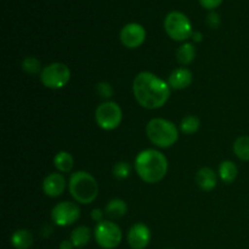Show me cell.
<instances>
[{"mask_svg": "<svg viewBox=\"0 0 249 249\" xmlns=\"http://www.w3.org/2000/svg\"><path fill=\"white\" fill-rule=\"evenodd\" d=\"M133 94L142 108H162L169 100L172 88L168 82L152 72L138 73L133 80Z\"/></svg>", "mask_w": 249, "mask_h": 249, "instance_id": "cell-1", "label": "cell"}, {"mask_svg": "<svg viewBox=\"0 0 249 249\" xmlns=\"http://www.w3.org/2000/svg\"><path fill=\"white\" fill-rule=\"evenodd\" d=\"M136 174L146 184H158L168 173V160L165 155L156 148H146L138 153L134 162Z\"/></svg>", "mask_w": 249, "mask_h": 249, "instance_id": "cell-2", "label": "cell"}, {"mask_svg": "<svg viewBox=\"0 0 249 249\" xmlns=\"http://www.w3.org/2000/svg\"><path fill=\"white\" fill-rule=\"evenodd\" d=\"M68 191L77 203L91 204L99 196V184L94 175L78 170L68 179Z\"/></svg>", "mask_w": 249, "mask_h": 249, "instance_id": "cell-3", "label": "cell"}, {"mask_svg": "<svg viewBox=\"0 0 249 249\" xmlns=\"http://www.w3.org/2000/svg\"><path fill=\"white\" fill-rule=\"evenodd\" d=\"M146 136L156 147L169 148L179 140V130L168 119L152 118L146 125Z\"/></svg>", "mask_w": 249, "mask_h": 249, "instance_id": "cell-4", "label": "cell"}, {"mask_svg": "<svg viewBox=\"0 0 249 249\" xmlns=\"http://www.w3.org/2000/svg\"><path fill=\"white\" fill-rule=\"evenodd\" d=\"M164 29L168 36L175 41L187 40L194 33L191 21L181 11H170L165 16Z\"/></svg>", "mask_w": 249, "mask_h": 249, "instance_id": "cell-5", "label": "cell"}, {"mask_svg": "<svg viewBox=\"0 0 249 249\" xmlns=\"http://www.w3.org/2000/svg\"><path fill=\"white\" fill-rule=\"evenodd\" d=\"M39 79L41 84L48 89H62L70 83L71 70L66 63L53 62L43 67L39 74Z\"/></svg>", "mask_w": 249, "mask_h": 249, "instance_id": "cell-6", "label": "cell"}, {"mask_svg": "<svg viewBox=\"0 0 249 249\" xmlns=\"http://www.w3.org/2000/svg\"><path fill=\"white\" fill-rule=\"evenodd\" d=\"M123 121V111L114 101H104L95 109V122L102 130H116Z\"/></svg>", "mask_w": 249, "mask_h": 249, "instance_id": "cell-7", "label": "cell"}, {"mask_svg": "<svg viewBox=\"0 0 249 249\" xmlns=\"http://www.w3.org/2000/svg\"><path fill=\"white\" fill-rule=\"evenodd\" d=\"M94 238L102 249H114L121 245L123 240V232L116 223L111 220H104L95 226Z\"/></svg>", "mask_w": 249, "mask_h": 249, "instance_id": "cell-8", "label": "cell"}, {"mask_svg": "<svg viewBox=\"0 0 249 249\" xmlns=\"http://www.w3.org/2000/svg\"><path fill=\"white\" fill-rule=\"evenodd\" d=\"M80 218V208L75 202L63 201L51 209V220L56 226L67 228Z\"/></svg>", "mask_w": 249, "mask_h": 249, "instance_id": "cell-9", "label": "cell"}, {"mask_svg": "<svg viewBox=\"0 0 249 249\" xmlns=\"http://www.w3.org/2000/svg\"><path fill=\"white\" fill-rule=\"evenodd\" d=\"M119 39H121V43L123 44V46H125L126 49L140 48L146 40L145 27L141 26L140 23H136V22L125 24L121 29Z\"/></svg>", "mask_w": 249, "mask_h": 249, "instance_id": "cell-10", "label": "cell"}, {"mask_svg": "<svg viewBox=\"0 0 249 249\" xmlns=\"http://www.w3.org/2000/svg\"><path fill=\"white\" fill-rule=\"evenodd\" d=\"M126 241L131 249H146L151 242L150 228L143 223L134 224L129 229Z\"/></svg>", "mask_w": 249, "mask_h": 249, "instance_id": "cell-11", "label": "cell"}, {"mask_svg": "<svg viewBox=\"0 0 249 249\" xmlns=\"http://www.w3.org/2000/svg\"><path fill=\"white\" fill-rule=\"evenodd\" d=\"M41 187H43V192L45 194V196L50 197V198H57V197L62 196L63 192L66 191L67 181L61 173H51L43 180Z\"/></svg>", "mask_w": 249, "mask_h": 249, "instance_id": "cell-12", "label": "cell"}, {"mask_svg": "<svg viewBox=\"0 0 249 249\" xmlns=\"http://www.w3.org/2000/svg\"><path fill=\"white\" fill-rule=\"evenodd\" d=\"M194 74L186 67H180L173 71L168 77V84L174 90H185L192 84Z\"/></svg>", "mask_w": 249, "mask_h": 249, "instance_id": "cell-13", "label": "cell"}, {"mask_svg": "<svg viewBox=\"0 0 249 249\" xmlns=\"http://www.w3.org/2000/svg\"><path fill=\"white\" fill-rule=\"evenodd\" d=\"M195 181H196L197 186H198L202 191L211 192L216 187L218 178H216L215 172H214L212 168L203 167L196 173Z\"/></svg>", "mask_w": 249, "mask_h": 249, "instance_id": "cell-14", "label": "cell"}, {"mask_svg": "<svg viewBox=\"0 0 249 249\" xmlns=\"http://www.w3.org/2000/svg\"><path fill=\"white\" fill-rule=\"evenodd\" d=\"M10 242L15 249H29L34 242L33 233L27 229H18L11 235Z\"/></svg>", "mask_w": 249, "mask_h": 249, "instance_id": "cell-15", "label": "cell"}, {"mask_svg": "<svg viewBox=\"0 0 249 249\" xmlns=\"http://www.w3.org/2000/svg\"><path fill=\"white\" fill-rule=\"evenodd\" d=\"M53 167L61 174H67V173L72 172L73 167H74V158L67 151H60L53 157Z\"/></svg>", "mask_w": 249, "mask_h": 249, "instance_id": "cell-16", "label": "cell"}, {"mask_svg": "<svg viewBox=\"0 0 249 249\" xmlns=\"http://www.w3.org/2000/svg\"><path fill=\"white\" fill-rule=\"evenodd\" d=\"M70 240L72 241L73 246L75 248H83L87 245H89L90 240H91V230L88 226L80 225L77 226L74 230L71 232Z\"/></svg>", "mask_w": 249, "mask_h": 249, "instance_id": "cell-17", "label": "cell"}, {"mask_svg": "<svg viewBox=\"0 0 249 249\" xmlns=\"http://www.w3.org/2000/svg\"><path fill=\"white\" fill-rule=\"evenodd\" d=\"M177 61L182 66H187L190 63L194 62V60L196 58V46L192 43H182L181 45L178 48L177 53Z\"/></svg>", "mask_w": 249, "mask_h": 249, "instance_id": "cell-18", "label": "cell"}, {"mask_svg": "<svg viewBox=\"0 0 249 249\" xmlns=\"http://www.w3.org/2000/svg\"><path fill=\"white\" fill-rule=\"evenodd\" d=\"M128 213V206L122 198H113L107 203L105 214L112 219H119Z\"/></svg>", "mask_w": 249, "mask_h": 249, "instance_id": "cell-19", "label": "cell"}, {"mask_svg": "<svg viewBox=\"0 0 249 249\" xmlns=\"http://www.w3.org/2000/svg\"><path fill=\"white\" fill-rule=\"evenodd\" d=\"M238 175V168L232 160H223L219 165V178L225 184H232Z\"/></svg>", "mask_w": 249, "mask_h": 249, "instance_id": "cell-20", "label": "cell"}, {"mask_svg": "<svg viewBox=\"0 0 249 249\" xmlns=\"http://www.w3.org/2000/svg\"><path fill=\"white\" fill-rule=\"evenodd\" d=\"M232 150L238 160L242 162H249V136L242 135L236 139Z\"/></svg>", "mask_w": 249, "mask_h": 249, "instance_id": "cell-21", "label": "cell"}, {"mask_svg": "<svg viewBox=\"0 0 249 249\" xmlns=\"http://www.w3.org/2000/svg\"><path fill=\"white\" fill-rule=\"evenodd\" d=\"M199 128H201V121H199L198 117L194 116V114L185 116L180 122V131L185 135L196 134L199 130Z\"/></svg>", "mask_w": 249, "mask_h": 249, "instance_id": "cell-22", "label": "cell"}, {"mask_svg": "<svg viewBox=\"0 0 249 249\" xmlns=\"http://www.w3.org/2000/svg\"><path fill=\"white\" fill-rule=\"evenodd\" d=\"M22 70H23L24 73H27V74H40L41 72V63L40 61L38 60L36 57H34V56H27V57L23 58V61H22Z\"/></svg>", "mask_w": 249, "mask_h": 249, "instance_id": "cell-23", "label": "cell"}, {"mask_svg": "<svg viewBox=\"0 0 249 249\" xmlns=\"http://www.w3.org/2000/svg\"><path fill=\"white\" fill-rule=\"evenodd\" d=\"M112 174L118 180L128 179L131 174V165L125 160H119L112 168Z\"/></svg>", "mask_w": 249, "mask_h": 249, "instance_id": "cell-24", "label": "cell"}, {"mask_svg": "<svg viewBox=\"0 0 249 249\" xmlns=\"http://www.w3.org/2000/svg\"><path fill=\"white\" fill-rule=\"evenodd\" d=\"M96 91L100 95V97L106 99V101H108V99H111L114 94L113 87L107 82H100L96 85Z\"/></svg>", "mask_w": 249, "mask_h": 249, "instance_id": "cell-25", "label": "cell"}, {"mask_svg": "<svg viewBox=\"0 0 249 249\" xmlns=\"http://www.w3.org/2000/svg\"><path fill=\"white\" fill-rule=\"evenodd\" d=\"M207 23L212 28H218L219 24H220V16H219L216 12L212 11L207 15Z\"/></svg>", "mask_w": 249, "mask_h": 249, "instance_id": "cell-26", "label": "cell"}, {"mask_svg": "<svg viewBox=\"0 0 249 249\" xmlns=\"http://www.w3.org/2000/svg\"><path fill=\"white\" fill-rule=\"evenodd\" d=\"M223 2V0H199V4L207 10H214Z\"/></svg>", "mask_w": 249, "mask_h": 249, "instance_id": "cell-27", "label": "cell"}, {"mask_svg": "<svg viewBox=\"0 0 249 249\" xmlns=\"http://www.w3.org/2000/svg\"><path fill=\"white\" fill-rule=\"evenodd\" d=\"M104 215H105V211H102V209L95 208V209H92V211H91V219L96 224L101 223V221L105 220Z\"/></svg>", "mask_w": 249, "mask_h": 249, "instance_id": "cell-28", "label": "cell"}, {"mask_svg": "<svg viewBox=\"0 0 249 249\" xmlns=\"http://www.w3.org/2000/svg\"><path fill=\"white\" fill-rule=\"evenodd\" d=\"M75 247L73 246L72 241L71 240H63L62 242L60 243V246H58V249H74Z\"/></svg>", "mask_w": 249, "mask_h": 249, "instance_id": "cell-29", "label": "cell"}, {"mask_svg": "<svg viewBox=\"0 0 249 249\" xmlns=\"http://www.w3.org/2000/svg\"><path fill=\"white\" fill-rule=\"evenodd\" d=\"M191 38H192V40L195 41V43H201V41H202V39H203V36H202V33H201V32H198V31H195L194 33H192Z\"/></svg>", "mask_w": 249, "mask_h": 249, "instance_id": "cell-30", "label": "cell"}, {"mask_svg": "<svg viewBox=\"0 0 249 249\" xmlns=\"http://www.w3.org/2000/svg\"><path fill=\"white\" fill-rule=\"evenodd\" d=\"M165 249H174V248H165Z\"/></svg>", "mask_w": 249, "mask_h": 249, "instance_id": "cell-31", "label": "cell"}]
</instances>
